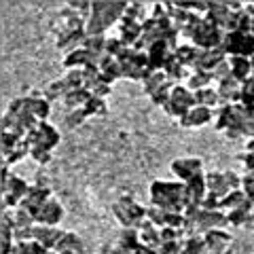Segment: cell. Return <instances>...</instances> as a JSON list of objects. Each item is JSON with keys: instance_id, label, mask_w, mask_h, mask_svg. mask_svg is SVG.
Returning a JSON list of instances; mask_svg holds the SVG:
<instances>
[{"instance_id": "obj_1", "label": "cell", "mask_w": 254, "mask_h": 254, "mask_svg": "<svg viewBox=\"0 0 254 254\" xmlns=\"http://www.w3.org/2000/svg\"><path fill=\"white\" fill-rule=\"evenodd\" d=\"M150 205L165 212L185 214L189 208V190L187 182L180 180H153L150 182Z\"/></svg>"}, {"instance_id": "obj_2", "label": "cell", "mask_w": 254, "mask_h": 254, "mask_svg": "<svg viewBox=\"0 0 254 254\" xmlns=\"http://www.w3.org/2000/svg\"><path fill=\"white\" fill-rule=\"evenodd\" d=\"M125 0H95L91 2V15L87 19V36H95V34H104V32L119 23L123 19L125 9H127Z\"/></svg>"}, {"instance_id": "obj_3", "label": "cell", "mask_w": 254, "mask_h": 254, "mask_svg": "<svg viewBox=\"0 0 254 254\" xmlns=\"http://www.w3.org/2000/svg\"><path fill=\"white\" fill-rule=\"evenodd\" d=\"M229 227V216L225 212H210L203 208L189 205L185 212V235L187 237H203L214 229Z\"/></svg>"}, {"instance_id": "obj_4", "label": "cell", "mask_w": 254, "mask_h": 254, "mask_svg": "<svg viewBox=\"0 0 254 254\" xmlns=\"http://www.w3.org/2000/svg\"><path fill=\"white\" fill-rule=\"evenodd\" d=\"M2 208L6 210H15L19 208L21 201L26 199V195L30 193V185L23 178L15 176V174L9 172V165L2 163Z\"/></svg>"}, {"instance_id": "obj_5", "label": "cell", "mask_w": 254, "mask_h": 254, "mask_svg": "<svg viewBox=\"0 0 254 254\" xmlns=\"http://www.w3.org/2000/svg\"><path fill=\"white\" fill-rule=\"evenodd\" d=\"M113 214L123 225V229H140L142 222L146 220V208H142L131 195L119 197L113 203Z\"/></svg>"}, {"instance_id": "obj_6", "label": "cell", "mask_w": 254, "mask_h": 254, "mask_svg": "<svg viewBox=\"0 0 254 254\" xmlns=\"http://www.w3.org/2000/svg\"><path fill=\"white\" fill-rule=\"evenodd\" d=\"M121 68H123V78H131V81H142L144 83L146 78L155 72L153 68H150V62H148V53L146 51H138L129 47L121 58Z\"/></svg>"}, {"instance_id": "obj_7", "label": "cell", "mask_w": 254, "mask_h": 254, "mask_svg": "<svg viewBox=\"0 0 254 254\" xmlns=\"http://www.w3.org/2000/svg\"><path fill=\"white\" fill-rule=\"evenodd\" d=\"M222 51L227 53V58H254V34L246 30H235L227 32L225 43H222Z\"/></svg>"}, {"instance_id": "obj_8", "label": "cell", "mask_w": 254, "mask_h": 254, "mask_svg": "<svg viewBox=\"0 0 254 254\" xmlns=\"http://www.w3.org/2000/svg\"><path fill=\"white\" fill-rule=\"evenodd\" d=\"M205 182H208V193L216 195V197H227L233 190L242 189V178L235 172L227 170V172H208L205 174Z\"/></svg>"}, {"instance_id": "obj_9", "label": "cell", "mask_w": 254, "mask_h": 254, "mask_svg": "<svg viewBox=\"0 0 254 254\" xmlns=\"http://www.w3.org/2000/svg\"><path fill=\"white\" fill-rule=\"evenodd\" d=\"M193 108H195V93L185 85L174 87V91L170 95V102L163 106L165 113H168L170 117H174V119H178V121Z\"/></svg>"}, {"instance_id": "obj_10", "label": "cell", "mask_w": 254, "mask_h": 254, "mask_svg": "<svg viewBox=\"0 0 254 254\" xmlns=\"http://www.w3.org/2000/svg\"><path fill=\"white\" fill-rule=\"evenodd\" d=\"M225 36H227L225 30H220L208 19H203V23L197 28L193 38H190V45H195L197 49H220L222 43H225Z\"/></svg>"}, {"instance_id": "obj_11", "label": "cell", "mask_w": 254, "mask_h": 254, "mask_svg": "<svg viewBox=\"0 0 254 254\" xmlns=\"http://www.w3.org/2000/svg\"><path fill=\"white\" fill-rule=\"evenodd\" d=\"M26 140L30 142L32 146H41V148H45V150H49V153H51V150L60 144V133H58V129H55L51 123L41 121L26 136Z\"/></svg>"}, {"instance_id": "obj_12", "label": "cell", "mask_w": 254, "mask_h": 254, "mask_svg": "<svg viewBox=\"0 0 254 254\" xmlns=\"http://www.w3.org/2000/svg\"><path fill=\"white\" fill-rule=\"evenodd\" d=\"M172 174L176 176L180 182H189L190 178L203 174V161L199 157H182V159H174L170 165Z\"/></svg>"}, {"instance_id": "obj_13", "label": "cell", "mask_w": 254, "mask_h": 254, "mask_svg": "<svg viewBox=\"0 0 254 254\" xmlns=\"http://www.w3.org/2000/svg\"><path fill=\"white\" fill-rule=\"evenodd\" d=\"M51 199V189L47 187V185H32L30 187V193L26 195V199L21 201L19 208H23L26 212H30L32 216H38V212L43 210V205Z\"/></svg>"}, {"instance_id": "obj_14", "label": "cell", "mask_w": 254, "mask_h": 254, "mask_svg": "<svg viewBox=\"0 0 254 254\" xmlns=\"http://www.w3.org/2000/svg\"><path fill=\"white\" fill-rule=\"evenodd\" d=\"M227 58V53L220 49H197L193 70H203V72H214Z\"/></svg>"}, {"instance_id": "obj_15", "label": "cell", "mask_w": 254, "mask_h": 254, "mask_svg": "<svg viewBox=\"0 0 254 254\" xmlns=\"http://www.w3.org/2000/svg\"><path fill=\"white\" fill-rule=\"evenodd\" d=\"M174 47H170L165 41H159V43H155L150 49L146 51L148 53V62H150V68L155 70H165V66L170 64V60L174 58Z\"/></svg>"}, {"instance_id": "obj_16", "label": "cell", "mask_w": 254, "mask_h": 254, "mask_svg": "<svg viewBox=\"0 0 254 254\" xmlns=\"http://www.w3.org/2000/svg\"><path fill=\"white\" fill-rule=\"evenodd\" d=\"M23 106H26L28 113L34 115L38 121H47V117H49V113H51V102L38 91H32L28 95H23Z\"/></svg>"}, {"instance_id": "obj_17", "label": "cell", "mask_w": 254, "mask_h": 254, "mask_svg": "<svg viewBox=\"0 0 254 254\" xmlns=\"http://www.w3.org/2000/svg\"><path fill=\"white\" fill-rule=\"evenodd\" d=\"M216 91L220 104H240L242 102V83L235 76H227L225 81H220Z\"/></svg>"}, {"instance_id": "obj_18", "label": "cell", "mask_w": 254, "mask_h": 254, "mask_svg": "<svg viewBox=\"0 0 254 254\" xmlns=\"http://www.w3.org/2000/svg\"><path fill=\"white\" fill-rule=\"evenodd\" d=\"M203 242H205V248L212 254H222V252L231 250L233 237L229 231H225V229H214V231L203 235Z\"/></svg>"}, {"instance_id": "obj_19", "label": "cell", "mask_w": 254, "mask_h": 254, "mask_svg": "<svg viewBox=\"0 0 254 254\" xmlns=\"http://www.w3.org/2000/svg\"><path fill=\"white\" fill-rule=\"evenodd\" d=\"M62 218H64V208H62V203L55 199V197H51V199L43 205V210L38 212L36 225H43V227H58Z\"/></svg>"}, {"instance_id": "obj_20", "label": "cell", "mask_w": 254, "mask_h": 254, "mask_svg": "<svg viewBox=\"0 0 254 254\" xmlns=\"http://www.w3.org/2000/svg\"><path fill=\"white\" fill-rule=\"evenodd\" d=\"M64 235V229L58 227H43V225H34V240L38 244H43L47 250H53L58 248V244Z\"/></svg>"}, {"instance_id": "obj_21", "label": "cell", "mask_w": 254, "mask_h": 254, "mask_svg": "<svg viewBox=\"0 0 254 254\" xmlns=\"http://www.w3.org/2000/svg\"><path fill=\"white\" fill-rule=\"evenodd\" d=\"M142 30H144V23H140V21L125 19V17L119 21V38H121L127 47H133L140 41Z\"/></svg>"}, {"instance_id": "obj_22", "label": "cell", "mask_w": 254, "mask_h": 254, "mask_svg": "<svg viewBox=\"0 0 254 254\" xmlns=\"http://www.w3.org/2000/svg\"><path fill=\"white\" fill-rule=\"evenodd\" d=\"M187 190H189V205H195V208H201V203L208 195V182H205V174L190 178L187 182Z\"/></svg>"}, {"instance_id": "obj_23", "label": "cell", "mask_w": 254, "mask_h": 254, "mask_svg": "<svg viewBox=\"0 0 254 254\" xmlns=\"http://www.w3.org/2000/svg\"><path fill=\"white\" fill-rule=\"evenodd\" d=\"M212 110L210 108H205V106H195L193 110H189V113L180 119V125L182 127H189V129H193V127H201V125H208L212 123Z\"/></svg>"}, {"instance_id": "obj_24", "label": "cell", "mask_w": 254, "mask_h": 254, "mask_svg": "<svg viewBox=\"0 0 254 254\" xmlns=\"http://www.w3.org/2000/svg\"><path fill=\"white\" fill-rule=\"evenodd\" d=\"M106 45H108V38H106V34H95V36H87V41H85V49L89 51L91 55H93V66H100L102 64V60L106 58Z\"/></svg>"}, {"instance_id": "obj_25", "label": "cell", "mask_w": 254, "mask_h": 254, "mask_svg": "<svg viewBox=\"0 0 254 254\" xmlns=\"http://www.w3.org/2000/svg\"><path fill=\"white\" fill-rule=\"evenodd\" d=\"M117 244L121 246V248L133 252V254H142V250L146 248V246L142 244V240H140L138 229H123V231L119 233V237H117Z\"/></svg>"}, {"instance_id": "obj_26", "label": "cell", "mask_w": 254, "mask_h": 254, "mask_svg": "<svg viewBox=\"0 0 254 254\" xmlns=\"http://www.w3.org/2000/svg\"><path fill=\"white\" fill-rule=\"evenodd\" d=\"M93 62V55L85 49V47H81V49H76L72 53H68L66 58H64L62 62V66L66 68V70H83L87 64H91Z\"/></svg>"}, {"instance_id": "obj_27", "label": "cell", "mask_w": 254, "mask_h": 254, "mask_svg": "<svg viewBox=\"0 0 254 254\" xmlns=\"http://www.w3.org/2000/svg\"><path fill=\"white\" fill-rule=\"evenodd\" d=\"M138 231H140V240H142V244H144L146 248L157 250L159 246H161V229L155 227L148 218L142 222V227L138 229Z\"/></svg>"}, {"instance_id": "obj_28", "label": "cell", "mask_w": 254, "mask_h": 254, "mask_svg": "<svg viewBox=\"0 0 254 254\" xmlns=\"http://www.w3.org/2000/svg\"><path fill=\"white\" fill-rule=\"evenodd\" d=\"M229 64H231V76H235L240 83H246L254 74L250 58H237L235 55V58H229Z\"/></svg>"}, {"instance_id": "obj_29", "label": "cell", "mask_w": 254, "mask_h": 254, "mask_svg": "<svg viewBox=\"0 0 254 254\" xmlns=\"http://www.w3.org/2000/svg\"><path fill=\"white\" fill-rule=\"evenodd\" d=\"M100 70L102 74H104L106 81L113 85L117 78H123V68H121V62H119L117 58H113V55H106L104 60H102L100 64Z\"/></svg>"}, {"instance_id": "obj_30", "label": "cell", "mask_w": 254, "mask_h": 254, "mask_svg": "<svg viewBox=\"0 0 254 254\" xmlns=\"http://www.w3.org/2000/svg\"><path fill=\"white\" fill-rule=\"evenodd\" d=\"M91 98H93V93L89 89H85V87H81V89H76V91H70L62 102L66 104L68 110H76V108H83Z\"/></svg>"}, {"instance_id": "obj_31", "label": "cell", "mask_w": 254, "mask_h": 254, "mask_svg": "<svg viewBox=\"0 0 254 254\" xmlns=\"http://www.w3.org/2000/svg\"><path fill=\"white\" fill-rule=\"evenodd\" d=\"M193 93H195V106H205V108H210V110L220 106L218 91L212 89V87H205V89L193 91Z\"/></svg>"}, {"instance_id": "obj_32", "label": "cell", "mask_w": 254, "mask_h": 254, "mask_svg": "<svg viewBox=\"0 0 254 254\" xmlns=\"http://www.w3.org/2000/svg\"><path fill=\"white\" fill-rule=\"evenodd\" d=\"M163 72L168 74V78H170V81H174L176 85H180V81H182V78H189V76H190V72H193V70L185 68V66H182V64L176 60V55H174V58L170 60V64H168V66H165V70H163Z\"/></svg>"}, {"instance_id": "obj_33", "label": "cell", "mask_w": 254, "mask_h": 254, "mask_svg": "<svg viewBox=\"0 0 254 254\" xmlns=\"http://www.w3.org/2000/svg\"><path fill=\"white\" fill-rule=\"evenodd\" d=\"M248 201V197H246V193L240 189V190H233V193H229L227 197H222L220 199V212H233L237 208H242V205Z\"/></svg>"}, {"instance_id": "obj_34", "label": "cell", "mask_w": 254, "mask_h": 254, "mask_svg": "<svg viewBox=\"0 0 254 254\" xmlns=\"http://www.w3.org/2000/svg\"><path fill=\"white\" fill-rule=\"evenodd\" d=\"M174 55H176V60H178L185 68L193 70L195 55H197V47H195V45H190V43H182V45H178V49L174 51Z\"/></svg>"}, {"instance_id": "obj_35", "label": "cell", "mask_w": 254, "mask_h": 254, "mask_svg": "<svg viewBox=\"0 0 254 254\" xmlns=\"http://www.w3.org/2000/svg\"><path fill=\"white\" fill-rule=\"evenodd\" d=\"M214 81L212 72H203V70H193L189 76V89L190 91H199V89H205V87H210Z\"/></svg>"}, {"instance_id": "obj_36", "label": "cell", "mask_w": 254, "mask_h": 254, "mask_svg": "<svg viewBox=\"0 0 254 254\" xmlns=\"http://www.w3.org/2000/svg\"><path fill=\"white\" fill-rule=\"evenodd\" d=\"M30 150H32V144H30V142H28V140H21L19 144L11 150V153L2 155V157H4V161H2V163H4V165L17 163V161H21V159L26 157V155H30Z\"/></svg>"}, {"instance_id": "obj_37", "label": "cell", "mask_w": 254, "mask_h": 254, "mask_svg": "<svg viewBox=\"0 0 254 254\" xmlns=\"http://www.w3.org/2000/svg\"><path fill=\"white\" fill-rule=\"evenodd\" d=\"M168 81H170L168 74H165L163 70H157V72H153V74H150V76L146 78L144 83H142V85H144V93L153 95L157 89H161V87H163L165 83H168Z\"/></svg>"}, {"instance_id": "obj_38", "label": "cell", "mask_w": 254, "mask_h": 254, "mask_svg": "<svg viewBox=\"0 0 254 254\" xmlns=\"http://www.w3.org/2000/svg\"><path fill=\"white\" fill-rule=\"evenodd\" d=\"M51 250H47L43 244H38L36 240L32 242H17L13 248V254H49Z\"/></svg>"}, {"instance_id": "obj_39", "label": "cell", "mask_w": 254, "mask_h": 254, "mask_svg": "<svg viewBox=\"0 0 254 254\" xmlns=\"http://www.w3.org/2000/svg\"><path fill=\"white\" fill-rule=\"evenodd\" d=\"M83 110H85L87 117H93V115L102 117V115L108 113V106H106V100L104 98H95V95H93V98L83 106Z\"/></svg>"}, {"instance_id": "obj_40", "label": "cell", "mask_w": 254, "mask_h": 254, "mask_svg": "<svg viewBox=\"0 0 254 254\" xmlns=\"http://www.w3.org/2000/svg\"><path fill=\"white\" fill-rule=\"evenodd\" d=\"M144 2H129L127 4V9H125V15L123 17L125 19H133V21H140V23H144L148 17H146V13H144Z\"/></svg>"}, {"instance_id": "obj_41", "label": "cell", "mask_w": 254, "mask_h": 254, "mask_svg": "<svg viewBox=\"0 0 254 254\" xmlns=\"http://www.w3.org/2000/svg\"><path fill=\"white\" fill-rule=\"evenodd\" d=\"M240 104L252 108L254 106V74L246 83H242V102Z\"/></svg>"}, {"instance_id": "obj_42", "label": "cell", "mask_w": 254, "mask_h": 254, "mask_svg": "<svg viewBox=\"0 0 254 254\" xmlns=\"http://www.w3.org/2000/svg\"><path fill=\"white\" fill-rule=\"evenodd\" d=\"M129 49V47H127L121 38H108V45H106V53L108 55H113V58H121V55Z\"/></svg>"}, {"instance_id": "obj_43", "label": "cell", "mask_w": 254, "mask_h": 254, "mask_svg": "<svg viewBox=\"0 0 254 254\" xmlns=\"http://www.w3.org/2000/svg\"><path fill=\"white\" fill-rule=\"evenodd\" d=\"M242 190L246 193V197L254 203V174H248L246 172L242 176Z\"/></svg>"}, {"instance_id": "obj_44", "label": "cell", "mask_w": 254, "mask_h": 254, "mask_svg": "<svg viewBox=\"0 0 254 254\" xmlns=\"http://www.w3.org/2000/svg\"><path fill=\"white\" fill-rule=\"evenodd\" d=\"M30 157L34 159L36 163H41V165H45V163L51 161V153H49V150H45V148H41V146H32Z\"/></svg>"}, {"instance_id": "obj_45", "label": "cell", "mask_w": 254, "mask_h": 254, "mask_svg": "<svg viewBox=\"0 0 254 254\" xmlns=\"http://www.w3.org/2000/svg\"><path fill=\"white\" fill-rule=\"evenodd\" d=\"M87 119L85 115V110L83 108H76V110H68V115H66V123L70 127H76V125H81L83 121Z\"/></svg>"}, {"instance_id": "obj_46", "label": "cell", "mask_w": 254, "mask_h": 254, "mask_svg": "<svg viewBox=\"0 0 254 254\" xmlns=\"http://www.w3.org/2000/svg\"><path fill=\"white\" fill-rule=\"evenodd\" d=\"M212 76H214V81H216V83L225 81L227 76H231V64H229V60H225V62H222L220 66H218V68H216V70H214V72H212Z\"/></svg>"}, {"instance_id": "obj_47", "label": "cell", "mask_w": 254, "mask_h": 254, "mask_svg": "<svg viewBox=\"0 0 254 254\" xmlns=\"http://www.w3.org/2000/svg\"><path fill=\"white\" fill-rule=\"evenodd\" d=\"M182 242H185V240H180V242H165V244L159 246L157 252H159V254H180Z\"/></svg>"}, {"instance_id": "obj_48", "label": "cell", "mask_w": 254, "mask_h": 254, "mask_svg": "<svg viewBox=\"0 0 254 254\" xmlns=\"http://www.w3.org/2000/svg\"><path fill=\"white\" fill-rule=\"evenodd\" d=\"M100 254H133V252L121 248L119 244H106L104 248H102V252H100Z\"/></svg>"}, {"instance_id": "obj_49", "label": "cell", "mask_w": 254, "mask_h": 254, "mask_svg": "<svg viewBox=\"0 0 254 254\" xmlns=\"http://www.w3.org/2000/svg\"><path fill=\"white\" fill-rule=\"evenodd\" d=\"M244 165H246V172L248 174H254V153H250V150H246V153L240 157Z\"/></svg>"}, {"instance_id": "obj_50", "label": "cell", "mask_w": 254, "mask_h": 254, "mask_svg": "<svg viewBox=\"0 0 254 254\" xmlns=\"http://www.w3.org/2000/svg\"><path fill=\"white\" fill-rule=\"evenodd\" d=\"M244 11H246V15H248V19H250V32L254 34V2H246Z\"/></svg>"}, {"instance_id": "obj_51", "label": "cell", "mask_w": 254, "mask_h": 254, "mask_svg": "<svg viewBox=\"0 0 254 254\" xmlns=\"http://www.w3.org/2000/svg\"><path fill=\"white\" fill-rule=\"evenodd\" d=\"M246 150H250V153H254V138L248 140V144H246Z\"/></svg>"}, {"instance_id": "obj_52", "label": "cell", "mask_w": 254, "mask_h": 254, "mask_svg": "<svg viewBox=\"0 0 254 254\" xmlns=\"http://www.w3.org/2000/svg\"><path fill=\"white\" fill-rule=\"evenodd\" d=\"M142 254H159V252L153 250V248H144V250H142Z\"/></svg>"}, {"instance_id": "obj_53", "label": "cell", "mask_w": 254, "mask_h": 254, "mask_svg": "<svg viewBox=\"0 0 254 254\" xmlns=\"http://www.w3.org/2000/svg\"><path fill=\"white\" fill-rule=\"evenodd\" d=\"M222 254H233V250H227V252H222Z\"/></svg>"}, {"instance_id": "obj_54", "label": "cell", "mask_w": 254, "mask_h": 254, "mask_svg": "<svg viewBox=\"0 0 254 254\" xmlns=\"http://www.w3.org/2000/svg\"><path fill=\"white\" fill-rule=\"evenodd\" d=\"M60 254H76V252H60Z\"/></svg>"}, {"instance_id": "obj_55", "label": "cell", "mask_w": 254, "mask_h": 254, "mask_svg": "<svg viewBox=\"0 0 254 254\" xmlns=\"http://www.w3.org/2000/svg\"><path fill=\"white\" fill-rule=\"evenodd\" d=\"M252 70H254V58H252Z\"/></svg>"}]
</instances>
